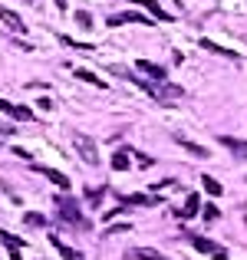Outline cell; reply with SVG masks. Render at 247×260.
Wrapping results in <instances>:
<instances>
[{
	"label": "cell",
	"instance_id": "obj_8",
	"mask_svg": "<svg viewBox=\"0 0 247 260\" xmlns=\"http://www.w3.org/2000/svg\"><path fill=\"white\" fill-rule=\"evenodd\" d=\"M106 23L109 26H122V23H145V26H152V20L142 17V13H135V10H129V13H115V17H109Z\"/></svg>",
	"mask_w": 247,
	"mask_h": 260
},
{
	"label": "cell",
	"instance_id": "obj_29",
	"mask_svg": "<svg viewBox=\"0 0 247 260\" xmlns=\"http://www.w3.org/2000/svg\"><path fill=\"white\" fill-rule=\"evenodd\" d=\"M82 260H86V257H82Z\"/></svg>",
	"mask_w": 247,
	"mask_h": 260
},
{
	"label": "cell",
	"instance_id": "obj_12",
	"mask_svg": "<svg viewBox=\"0 0 247 260\" xmlns=\"http://www.w3.org/2000/svg\"><path fill=\"white\" fill-rule=\"evenodd\" d=\"M175 142L184 148V152H191L195 158H208V148L204 145H198V142H191V139H184V135H175Z\"/></svg>",
	"mask_w": 247,
	"mask_h": 260
},
{
	"label": "cell",
	"instance_id": "obj_9",
	"mask_svg": "<svg viewBox=\"0 0 247 260\" xmlns=\"http://www.w3.org/2000/svg\"><path fill=\"white\" fill-rule=\"evenodd\" d=\"M0 20H4V26H7V30H13V33H23L26 30V23L20 20V13H13L10 7H4V4H0Z\"/></svg>",
	"mask_w": 247,
	"mask_h": 260
},
{
	"label": "cell",
	"instance_id": "obj_20",
	"mask_svg": "<svg viewBox=\"0 0 247 260\" xmlns=\"http://www.w3.org/2000/svg\"><path fill=\"white\" fill-rule=\"evenodd\" d=\"M201 184H204V191H208V194H214V198L224 191V188H221V181H218V178H211V175H204V178H201Z\"/></svg>",
	"mask_w": 247,
	"mask_h": 260
},
{
	"label": "cell",
	"instance_id": "obj_15",
	"mask_svg": "<svg viewBox=\"0 0 247 260\" xmlns=\"http://www.w3.org/2000/svg\"><path fill=\"white\" fill-rule=\"evenodd\" d=\"M221 145H224V148H231V152H234L237 158H247V142L231 139V135H221Z\"/></svg>",
	"mask_w": 247,
	"mask_h": 260
},
{
	"label": "cell",
	"instance_id": "obj_14",
	"mask_svg": "<svg viewBox=\"0 0 247 260\" xmlns=\"http://www.w3.org/2000/svg\"><path fill=\"white\" fill-rule=\"evenodd\" d=\"M198 211H201V198H198V194H188V201H184V208H178L175 214H178V217H195Z\"/></svg>",
	"mask_w": 247,
	"mask_h": 260
},
{
	"label": "cell",
	"instance_id": "obj_19",
	"mask_svg": "<svg viewBox=\"0 0 247 260\" xmlns=\"http://www.w3.org/2000/svg\"><path fill=\"white\" fill-rule=\"evenodd\" d=\"M76 79H82V83H92L96 89H106V83H102L96 73H89V70H76Z\"/></svg>",
	"mask_w": 247,
	"mask_h": 260
},
{
	"label": "cell",
	"instance_id": "obj_1",
	"mask_svg": "<svg viewBox=\"0 0 247 260\" xmlns=\"http://www.w3.org/2000/svg\"><path fill=\"white\" fill-rule=\"evenodd\" d=\"M112 73L122 76V79H129V83H135L139 89H145V92L152 95V99H159L162 106H171L175 99L184 95V89L178 83H168V79H165V83H152V79H145V76H135V73H129V70H119V66H112Z\"/></svg>",
	"mask_w": 247,
	"mask_h": 260
},
{
	"label": "cell",
	"instance_id": "obj_7",
	"mask_svg": "<svg viewBox=\"0 0 247 260\" xmlns=\"http://www.w3.org/2000/svg\"><path fill=\"white\" fill-rule=\"evenodd\" d=\"M135 70H139V73H145V76L152 79V83H165V79H168L165 66H159V63H148V59H139V63H135Z\"/></svg>",
	"mask_w": 247,
	"mask_h": 260
},
{
	"label": "cell",
	"instance_id": "obj_18",
	"mask_svg": "<svg viewBox=\"0 0 247 260\" xmlns=\"http://www.w3.org/2000/svg\"><path fill=\"white\" fill-rule=\"evenodd\" d=\"M0 244H7L10 250H20L26 241H20V237H17V234H10V231H0Z\"/></svg>",
	"mask_w": 247,
	"mask_h": 260
},
{
	"label": "cell",
	"instance_id": "obj_27",
	"mask_svg": "<svg viewBox=\"0 0 247 260\" xmlns=\"http://www.w3.org/2000/svg\"><path fill=\"white\" fill-rule=\"evenodd\" d=\"M204 217H208V221H214V217H218V208H214V204H208V208H204Z\"/></svg>",
	"mask_w": 247,
	"mask_h": 260
},
{
	"label": "cell",
	"instance_id": "obj_11",
	"mask_svg": "<svg viewBox=\"0 0 247 260\" xmlns=\"http://www.w3.org/2000/svg\"><path fill=\"white\" fill-rule=\"evenodd\" d=\"M132 4H139V7H145L148 10V17H155V20H162V23H171V13L168 10H162V4H155V0H132Z\"/></svg>",
	"mask_w": 247,
	"mask_h": 260
},
{
	"label": "cell",
	"instance_id": "obj_4",
	"mask_svg": "<svg viewBox=\"0 0 247 260\" xmlns=\"http://www.w3.org/2000/svg\"><path fill=\"white\" fill-rule=\"evenodd\" d=\"M188 241H191V247H195V250H201V254H211L214 260H228V250H224L221 244L208 241V237H201V234H188Z\"/></svg>",
	"mask_w": 247,
	"mask_h": 260
},
{
	"label": "cell",
	"instance_id": "obj_13",
	"mask_svg": "<svg viewBox=\"0 0 247 260\" xmlns=\"http://www.w3.org/2000/svg\"><path fill=\"white\" fill-rule=\"evenodd\" d=\"M129 260H168V257L159 254V250H152V247H132L129 250Z\"/></svg>",
	"mask_w": 247,
	"mask_h": 260
},
{
	"label": "cell",
	"instance_id": "obj_26",
	"mask_svg": "<svg viewBox=\"0 0 247 260\" xmlns=\"http://www.w3.org/2000/svg\"><path fill=\"white\" fill-rule=\"evenodd\" d=\"M129 231H132L129 224H112V228H109V234H129Z\"/></svg>",
	"mask_w": 247,
	"mask_h": 260
},
{
	"label": "cell",
	"instance_id": "obj_5",
	"mask_svg": "<svg viewBox=\"0 0 247 260\" xmlns=\"http://www.w3.org/2000/svg\"><path fill=\"white\" fill-rule=\"evenodd\" d=\"M119 204L122 208H132V204H139V208H159L162 198L159 194H119Z\"/></svg>",
	"mask_w": 247,
	"mask_h": 260
},
{
	"label": "cell",
	"instance_id": "obj_23",
	"mask_svg": "<svg viewBox=\"0 0 247 260\" xmlns=\"http://www.w3.org/2000/svg\"><path fill=\"white\" fill-rule=\"evenodd\" d=\"M76 23L82 26V30H89V26H92V17H89L86 10H76Z\"/></svg>",
	"mask_w": 247,
	"mask_h": 260
},
{
	"label": "cell",
	"instance_id": "obj_3",
	"mask_svg": "<svg viewBox=\"0 0 247 260\" xmlns=\"http://www.w3.org/2000/svg\"><path fill=\"white\" fill-rule=\"evenodd\" d=\"M73 145H76V152L82 155V161H86V165H99V152H96V142L89 139V135H82V132H76L73 135Z\"/></svg>",
	"mask_w": 247,
	"mask_h": 260
},
{
	"label": "cell",
	"instance_id": "obj_17",
	"mask_svg": "<svg viewBox=\"0 0 247 260\" xmlns=\"http://www.w3.org/2000/svg\"><path fill=\"white\" fill-rule=\"evenodd\" d=\"M129 155H132L129 148H122V152H115V155H112V168H115V172H126V168L132 165V158H129Z\"/></svg>",
	"mask_w": 247,
	"mask_h": 260
},
{
	"label": "cell",
	"instance_id": "obj_25",
	"mask_svg": "<svg viewBox=\"0 0 247 260\" xmlns=\"http://www.w3.org/2000/svg\"><path fill=\"white\" fill-rule=\"evenodd\" d=\"M162 188H178V184L171 181V178H165V181H155V184H152V191H162Z\"/></svg>",
	"mask_w": 247,
	"mask_h": 260
},
{
	"label": "cell",
	"instance_id": "obj_2",
	"mask_svg": "<svg viewBox=\"0 0 247 260\" xmlns=\"http://www.w3.org/2000/svg\"><path fill=\"white\" fill-rule=\"evenodd\" d=\"M56 217L63 224H70V228L82 231V234H86V231H92V221L82 214V208L73 201V198H56Z\"/></svg>",
	"mask_w": 247,
	"mask_h": 260
},
{
	"label": "cell",
	"instance_id": "obj_6",
	"mask_svg": "<svg viewBox=\"0 0 247 260\" xmlns=\"http://www.w3.org/2000/svg\"><path fill=\"white\" fill-rule=\"evenodd\" d=\"M0 112L13 115V119H20V122H33V119H37L30 106H17V102H7V99H0Z\"/></svg>",
	"mask_w": 247,
	"mask_h": 260
},
{
	"label": "cell",
	"instance_id": "obj_28",
	"mask_svg": "<svg viewBox=\"0 0 247 260\" xmlns=\"http://www.w3.org/2000/svg\"><path fill=\"white\" fill-rule=\"evenodd\" d=\"M56 4V10H66V0H53Z\"/></svg>",
	"mask_w": 247,
	"mask_h": 260
},
{
	"label": "cell",
	"instance_id": "obj_10",
	"mask_svg": "<svg viewBox=\"0 0 247 260\" xmlns=\"http://www.w3.org/2000/svg\"><path fill=\"white\" fill-rule=\"evenodd\" d=\"M33 172H40L43 178H50V181L56 184L59 191H66V188H70V178H66L63 172H56V168H46V165H33Z\"/></svg>",
	"mask_w": 247,
	"mask_h": 260
},
{
	"label": "cell",
	"instance_id": "obj_16",
	"mask_svg": "<svg viewBox=\"0 0 247 260\" xmlns=\"http://www.w3.org/2000/svg\"><path fill=\"white\" fill-rule=\"evenodd\" d=\"M201 50H211V53H218V56H228V59H237V53H234V50H224V46H218L214 40H201Z\"/></svg>",
	"mask_w": 247,
	"mask_h": 260
},
{
	"label": "cell",
	"instance_id": "obj_22",
	"mask_svg": "<svg viewBox=\"0 0 247 260\" xmlns=\"http://www.w3.org/2000/svg\"><path fill=\"white\" fill-rule=\"evenodd\" d=\"M102 194H106V188H89V191H86V198H89V204H92V208H99Z\"/></svg>",
	"mask_w": 247,
	"mask_h": 260
},
{
	"label": "cell",
	"instance_id": "obj_24",
	"mask_svg": "<svg viewBox=\"0 0 247 260\" xmlns=\"http://www.w3.org/2000/svg\"><path fill=\"white\" fill-rule=\"evenodd\" d=\"M135 155V161H139V165L142 168H148V165H155V158H152V155H142V152H132Z\"/></svg>",
	"mask_w": 247,
	"mask_h": 260
},
{
	"label": "cell",
	"instance_id": "obj_21",
	"mask_svg": "<svg viewBox=\"0 0 247 260\" xmlns=\"http://www.w3.org/2000/svg\"><path fill=\"white\" fill-rule=\"evenodd\" d=\"M23 224H26V228H43L46 217H43V214H37V211H26V214H23Z\"/></svg>",
	"mask_w": 247,
	"mask_h": 260
}]
</instances>
